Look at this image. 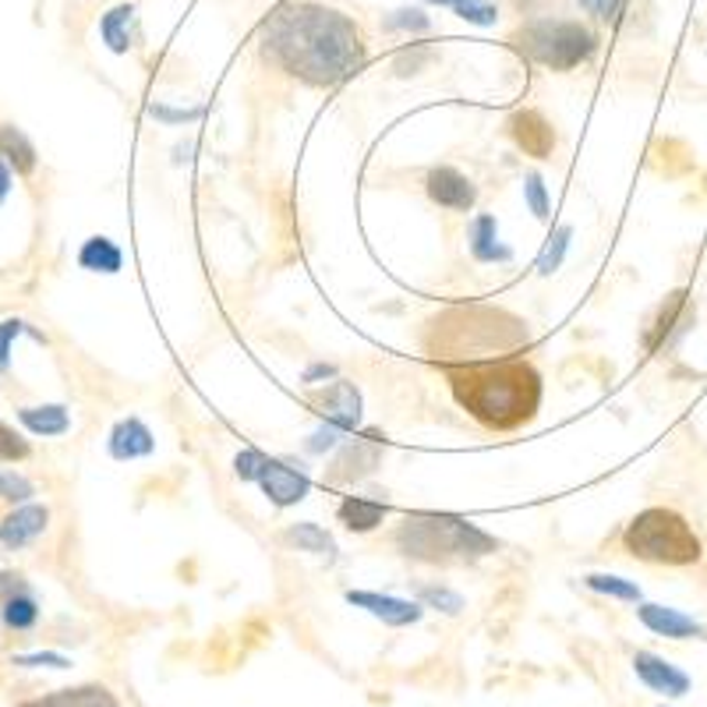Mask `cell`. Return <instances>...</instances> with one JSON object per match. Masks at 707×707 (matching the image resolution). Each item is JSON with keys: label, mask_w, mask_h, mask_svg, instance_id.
<instances>
[{"label": "cell", "mask_w": 707, "mask_h": 707, "mask_svg": "<svg viewBox=\"0 0 707 707\" xmlns=\"http://www.w3.org/2000/svg\"><path fill=\"white\" fill-rule=\"evenodd\" d=\"M262 57L301 85L333 89L361 74L368 43L354 18L315 0H283L259 26Z\"/></svg>", "instance_id": "1"}, {"label": "cell", "mask_w": 707, "mask_h": 707, "mask_svg": "<svg viewBox=\"0 0 707 707\" xmlns=\"http://www.w3.org/2000/svg\"><path fill=\"white\" fill-rule=\"evenodd\" d=\"M531 343L527 322L499 304H450L422 330V354L438 372L482 365V361L527 357Z\"/></svg>", "instance_id": "2"}, {"label": "cell", "mask_w": 707, "mask_h": 707, "mask_svg": "<svg viewBox=\"0 0 707 707\" xmlns=\"http://www.w3.org/2000/svg\"><path fill=\"white\" fill-rule=\"evenodd\" d=\"M443 375L456 407L488 432H517L542 411L545 378L531 357L482 361Z\"/></svg>", "instance_id": "3"}, {"label": "cell", "mask_w": 707, "mask_h": 707, "mask_svg": "<svg viewBox=\"0 0 707 707\" xmlns=\"http://www.w3.org/2000/svg\"><path fill=\"white\" fill-rule=\"evenodd\" d=\"M393 545L411 563L467 566L499 552V542L456 513H407L393 531Z\"/></svg>", "instance_id": "4"}, {"label": "cell", "mask_w": 707, "mask_h": 707, "mask_svg": "<svg viewBox=\"0 0 707 707\" xmlns=\"http://www.w3.org/2000/svg\"><path fill=\"white\" fill-rule=\"evenodd\" d=\"M623 548L640 563L655 566H694L704 556L694 524L668 506H647L623 531Z\"/></svg>", "instance_id": "5"}, {"label": "cell", "mask_w": 707, "mask_h": 707, "mask_svg": "<svg viewBox=\"0 0 707 707\" xmlns=\"http://www.w3.org/2000/svg\"><path fill=\"white\" fill-rule=\"evenodd\" d=\"M517 53H524L531 64L548 71H573L587 64L598 53V36L577 18H527V22L509 36Z\"/></svg>", "instance_id": "6"}, {"label": "cell", "mask_w": 707, "mask_h": 707, "mask_svg": "<svg viewBox=\"0 0 707 707\" xmlns=\"http://www.w3.org/2000/svg\"><path fill=\"white\" fill-rule=\"evenodd\" d=\"M382 456H386V435L365 432L354 438H343L333 464L326 467V485H357L372 477L382 467Z\"/></svg>", "instance_id": "7"}, {"label": "cell", "mask_w": 707, "mask_h": 707, "mask_svg": "<svg viewBox=\"0 0 707 707\" xmlns=\"http://www.w3.org/2000/svg\"><path fill=\"white\" fill-rule=\"evenodd\" d=\"M694 304H690V294L686 291H673V294H665V301L658 304V309L647 315L644 322V330H640V347L647 354H661L673 347L676 340H683L686 333H690L694 326Z\"/></svg>", "instance_id": "8"}, {"label": "cell", "mask_w": 707, "mask_h": 707, "mask_svg": "<svg viewBox=\"0 0 707 707\" xmlns=\"http://www.w3.org/2000/svg\"><path fill=\"white\" fill-rule=\"evenodd\" d=\"M309 407L322 417V422L340 425L343 432H357L361 428V414H365V400H361V390L347 378H333L322 390L309 393Z\"/></svg>", "instance_id": "9"}, {"label": "cell", "mask_w": 707, "mask_h": 707, "mask_svg": "<svg viewBox=\"0 0 707 707\" xmlns=\"http://www.w3.org/2000/svg\"><path fill=\"white\" fill-rule=\"evenodd\" d=\"M259 485L265 492V499L273 506L286 509V506H297L309 499V488H312V477L301 464L294 461H280V456H270V464H265Z\"/></svg>", "instance_id": "10"}, {"label": "cell", "mask_w": 707, "mask_h": 707, "mask_svg": "<svg viewBox=\"0 0 707 707\" xmlns=\"http://www.w3.org/2000/svg\"><path fill=\"white\" fill-rule=\"evenodd\" d=\"M425 191L438 209H450V213H471L477 205V184L464 174V170H456L450 163H438L428 170Z\"/></svg>", "instance_id": "11"}, {"label": "cell", "mask_w": 707, "mask_h": 707, "mask_svg": "<svg viewBox=\"0 0 707 707\" xmlns=\"http://www.w3.org/2000/svg\"><path fill=\"white\" fill-rule=\"evenodd\" d=\"M506 128H509V139L517 142V149L531 160H548L559 145L556 128H552V121L542 110H517L506 121Z\"/></svg>", "instance_id": "12"}, {"label": "cell", "mask_w": 707, "mask_h": 707, "mask_svg": "<svg viewBox=\"0 0 707 707\" xmlns=\"http://www.w3.org/2000/svg\"><path fill=\"white\" fill-rule=\"evenodd\" d=\"M343 598H347L354 608H365V613L375 616L378 623L396 626V629L422 623V616H425V605L422 602L396 598V595H378V590H347Z\"/></svg>", "instance_id": "13"}, {"label": "cell", "mask_w": 707, "mask_h": 707, "mask_svg": "<svg viewBox=\"0 0 707 707\" xmlns=\"http://www.w3.org/2000/svg\"><path fill=\"white\" fill-rule=\"evenodd\" d=\"M634 673H637V679L647 686V690H655V694H665V697L690 694V676H686L683 668H676L673 661L652 655V652H637L634 655Z\"/></svg>", "instance_id": "14"}, {"label": "cell", "mask_w": 707, "mask_h": 707, "mask_svg": "<svg viewBox=\"0 0 707 707\" xmlns=\"http://www.w3.org/2000/svg\"><path fill=\"white\" fill-rule=\"evenodd\" d=\"M637 619H640L647 629H652V634L668 637V640H690V637H704V640H707V626H704V623H697L694 616L679 613V608L640 602Z\"/></svg>", "instance_id": "15"}, {"label": "cell", "mask_w": 707, "mask_h": 707, "mask_svg": "<svg viewBox=\"0 0 707 707\" xmlns=\"http://www.w3.org/2000/svg\"><path fill=\"white\" fill-rule=\"evenodd\" d=\"M50 527V509L40 503H22L0 521V545L4 548H26Z\"/></svg>", "instance_id": "16"}, {"label": "cell", "mask_w": 707, "mask_h": 707, "mask_svg": "<svg viewBox=\"0 0 707 707\" xmlns=\"http://www.w3.org/2000/svg\"><path fill=\"white\" fill-rule=\"evenodd\" d=\"M107 450L113 461H142V456H152L156 453V438H152L149 425L142 422V417H121L118 425L110 428V438H107Z\"/></svg>", "instance_id": "17"}, {"label": "cell", "mask_w": 707, "mask_h": 707, "mask_svg": "<svg viewBox=\"0 0 707 707\" xmlns=\"http://www.w3.org/2000/svg\"><path fill=\"white\" fill-rule=\"evenodd\" d=\"M467 248L477 262H513V248H506L499 241V223H495V216H488V213L471 220Z\"/></svg>", "instance_id": "18"}, {"label": "cell", "mask_w": 707, "mask_h": 707, "mask_svg": "<svg viewBox=\"0 0 707 707\" xmlns=\"http://www.w3.org/2000/svg\"><path fill=\"white\" fill-rule=\"evenodd\" d=\"M18 707H121V704L107 686L89 683V686H71V690H53L36 700H22Z\"/></svg>", "instance_id": "19"}, {"label": "cell", "mask_w": 707, "mask_h": 707, "mask_svg": "<svg viewBox=\"0 0 707 707\" xmlns=\"http://www.w3.org/2000/svg\"><path fill=\"white\" fill-rule=\"evenodd\" d=\"M390 517V506L378 499H361V495H347L336 506V521L347 527L351 534H372L375 527H382V521Z\"/></svg>", "instance_id": "20"}, {"label": "cell", "mask_w": 707, "mask_h": 707, "mask_svg": "<svg viewBox=\"0 0 707 707\" xmlns=\"http://www.w3.org/2000/svg\"><path fill=\"white\" fill-rule=\"evenodd\" d=\"M283 545H291L294 552H309V556H322V559H336V538L333 534L315 524V521H301V524H291L283 531Z\"/></svg>", "instance_id": "21"}, {"label": "cell", "mask_w": 707, "mask_h": 707, "mask_svg": "<svg viewBox=\"0 0 707 707\" xmlns=\"http://www.w3.org/2000/svg\"><path fill=\"white\" fill-rule=\"evenodd\" d=\"M79 265L85 273H103V276H118L124 270V252L110 238L95 234L79 248Z\"/></svg>", "instance_id": "22"}, {"label": "cell", "mask_w": 707, "mask_h": 707, "mask_svg": "<svg viewBox=\"0 0 707 707\" xmlns=\"http://www.w3.org/2000/svg\"><path fill=\"white\" fill-rule=\"evenodd\" d=\"M18 422H22L32 435L57 438L71 432V414L64 404H43V407H22L18 411Z\"/></svg>", "instance_id": "23"}, {"label": "cell", "mask_w": 707, "mask_h": 707, "mask_svg": "<svg viewBox=\"0 0 707 707\" xmlns=\"http://www.w3.org/2000/svg\"><path fill=\"white\" fill-rule=\"evenodd\" d=\"M0 160L14 166V174H32L40 156H36V145L26 139V131H18L14 124H0Z\"/></svg>", "instance_id": "24"}, {"label": "cell", "mask_w": 707, "mask_h": 707, "mask_svg": "<svg viewBox=\"0 0 707 707\" xmlns=\"http://www.w3.org/2000/svg\"><path fill=\"white\" fill-rule=\"evenodd\" d=\"M131 22H135V8L118 4L100 18V36L110 53H128L131 50Z\"/></svg>", "instance_id": "25"}, {"label": "cell", "mask_w": 707, "mask_h": 707, "mask_svg": "<svg viewBox=\"0 0 707 707\" xmlns=\"http://www.w3.org/2000/svg\"><path fill=\"white\" fill-rule=\"evenodd\" d=\"M584 584L590 590H598V595H605V598H619V602H629V605H640V598H644L634 580L616 577V573H587Z\"/></svg>", "instance_id": "26"}, {"label": "cell", "mask_w": 707, "mask_h": 707, "mask_svg": "<svg viewBox=\"0 0 707 707\" xmlns=\"http://www.w3.org/2000/svg\"><path fill=\"white\" fill-rule=\"evenodd\" d=\"M0 616H4V626H11V629H32L36 619H40V605H36V598L22 587V590H14L11 598H4Z\"/></svg>", "instance_id": "27"}, {"label": "cell", "mask_w": 707, "mask_h": 707, "mask_svg": "<svg viewBox=\"0 0 707 707\" xmlns=\"http://www.w3.org/2000/svg\"><path fill=\"white\" fill-rule=\"evenodd\" d=\"M417 602H422L425 608H435V613H443V616H461L467 602L461 590H453L446 584H425V587H417Z\"/></svg>", "instance_id": "28"}, {"label": "cell", "mask_w": 707, "mask_h": 707, "mask_svg": "<svg viewBox=\"0 0 707 707\" xmlns=\"http://www.w3.org/2000/svg\"><path fill=\"white\" fill-rule=\"evenodd\" d=\"M569 241H573V226L569 223H559L556 231H552L548 244H545V252L538 255V276H552V273H559L563 270V259L569 252Z\"/></svg>", "instance_id": "29"}, {"label": "cell", "mask_w": 707, "mask_h": 707, "mask_svg": "<svg viewBox=\"0 0 707 707\" xmlns=\"http://www.w3.org/2000/svg\"><path fill=\"white\" fill-rule=\"evenodd\" d=\"M524 202H527V209L534 213V220L548 223V216H552V199H548L545 178L538 174V170H531V174L524 178Z\"/></svg>", "instance_id": "30"}, {"label": "cell", "mask_w": 707, "mask_h": 707, "mask_svg": "<svg viewBox=\"0 0 707 707\" xmlns=\"http://www.w3.org/2000/svg\"><path fill=\"white\" fill-rule=\"evenodd\" d=\"M18 336H36V340H43V333H36L26 319H4V322H0V372H8V365H11V347H14ZM43 343H47V340H43Z\"/></svg>", "instance_id": "31"}, {"label": "cell", "mask_w": 707, "mask_h": 707, "mask_svg": "<svg viewBox=\"0 0 707 707\" xmlns=\"http://www.w3.org/2000/svg\"><path fill=\"white\" fill-rule=\"evenodd\" d=\"M432 50L425 47V43H411L407 50H400L396 57H393V71L400 74V79H411V74H422L428 64H432Z\"/></svg>", "instance_id": "32"}, {"label": "cell", "mask_w": 707, "mask_h": 707, "mask_svg": "<svg viewBox=\"0 0 707 707\" xmlns=\"http://www.w3.org/2000/svg\"><path fill=\"white\" fill-rule=\"evenodd\" d=\"M382 29H390V32H414V36H422L432 29V18L422 11V8H400L393 11L386 22H382Z\"/></svg>", "instance_id": "33"}, {"label": "cell", "mask_w": 707, "mask_h": 707, "mask_svg": "<svg viewBox=\"0 0 707 707\" xmlns=\"http://www.w3.org/2000/svg\"><path fill=\"white\" fill-rule=\"evenodd\" d=\"M347 438V432H343L340 425H330V422H322L312 435H309V443H304V450L315 453V456H326L333 450H340V443Z\"/></svg>", "instance_id": "34"}, {"label": "cell", "mask_w": 707, "mask_h": 707, "mask_svg": "<svg viewBox=\"0 0 707 707\" xmlns=\"http://www.w3.org/2000/svg\"><path fill=\"white\" fill-rule=\"evenodd\" d=\"M36 495L32 482L26 474H18V471H0V499H8V503H29Z\"/></svg>", "instance_id": "35"}, {"label": "cell", "mask_w": 707, "mask_h": 707, "mask_svg": "<svg viewBox=\"0 0 707 707\" xmlns=\"http://www.w3.org/2000/svg\"><path fill=\"white\" fill-rule=\"evenodd\" d=\"M149 118H156L163 124H191V121H199L202 118V107H170V103H149L145 107Z\"/></svg>", "instance_id": "36"}, {"label": "cell", "mask_w": 707, "mask_h": 707, "mask_svg": "<svg viewBox=\"0 0 707 707\" xmlns=\"http://www.w3.org/2000/svg\"><path fill=\"white\" fill-rule=\"evenodd\" d=\"M453 11L461 14L464 22L482 26V29H488V26L499 22V11H495V4H488V0H461V4H456Z\"/></svg>", "instance_id": "37"}, {"label": "cell", "mask_w": 707, "mask_h": 707, "mask_svg": "<svg viewBox=\"0 0 707 707\" xmlns=\"http://www.w3.org/2000/svg\"><path fill=\"white\" fill-rule=\"evenodd\" d=\"M265 464H270V456H265L262 450H255V446H248V450H241L234 456V474L241 477V482H259Z\"/></svg>", "instance_id": "38"}, {"label": "cell", "mask_w": 707, "mask_h": 707, "mask_svg": "<svg viewBox=\"0 0 707 707\" xmlns=\"http://www.w3.org/2000/svg\"><path fill=\"white\" fill-rule=\"evenodd\" d=\"M580 11L598 18V22H619V14L626 11V0H577Z\"/></svg>", "instance_id": "39"}, {"label": "cell", "mask_w": 707, "mask_h": 707, "mask_svg": "<svg viewBox=\"0 0 707 707\" xmlns=\"http://www.w3.org/2000/svg\"><path fill=\"white\" fill-rule=\"evenodd\" d=\"M26 456H29V443L14 428L0 422V461H26Z\"/></svg>", "instance_id": "40"}, {"label": "cell", "mask_w": 707, "mask_h": 707, "mask_svg": "<svg viewBox=\"0 0 707 707\" xmlns=\"http://www.w3.org/2000/svg\"><path fill=\"white\" fill-rule=\"evenodd\" d=\"M333 378H340L336 365H330V361H312V365L301 372V386H319V382H333Z\"/></svg>", "instance_id": "41"}, {"label": "cell", "mask_w": 707, "mask_h": 707, "mask_svg": "<svg viewBox=\"0 0 707 707\" xmlns=\"http://www.w3.org/2000/svg\"><path fill=\"white\" fill-rule=\"evenodd\" d=\"M14 665H22V668H71V661L64 658V655H50V652H43V655H14L11 658Z\"/></svg>", "instance_id": "42"}, {"label": "cell", "mask_w": 707, "mask_h": 707, "mask_svg": "<svg viewBox=\"0 0 707 707\" xmlns=\"http://www.w3.org/2000/svg\"><path fill=\"white\" fill-rule=\"evenodd\" d=\"M552 4H556V0H513V8L531 18H542V11H548Z\"/></svg>", "instance_id": "43"}, {"label": "cell", "mask_w": 707, "mask_h": 707, "mask_svg": "<svg viewBox=\"0 0 707 707\" xmlns=\"http://www.w3.org/2000/svg\"><path fill=\"white\" fill-rule=\"evenodd\" d=\"M11 195V166L0 160V202Z\"/></svg>", "instance_id": "44"}, {"label": "cell", "mask_w": 707, "mask_h": 707, "mask_svg": "<svg viewBox=\"0 0 707 707\" xmlns=\"http://www.w3.org/2000/svg\"><path fill=\"white\" fill-rule=\"evenodd\" d=\"M191 149H195V142H184V145H178V149H174V152H178V156H174V163H188V160H191V156H188Z\"/></svg>", "instance_id": "45"}, {"label": "cell", "mask_w": 707, "mask_h": 707, "mask_svg": "<svg viewBox=\"0 0 707 707\" xmlns=\"http://www.w3.org/2000/svg\"><path fill=\"white\" fill-rule=\"evenodd\" d=\"M428 4H438V8H456L461 0H428Z\"/></svg>", "instance_id": "46"}]
</instances>
